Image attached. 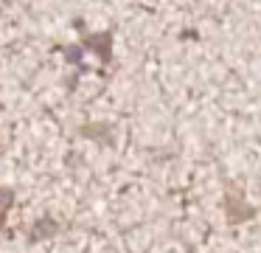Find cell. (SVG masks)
I'll list each match as a JSON object with an SVG mask.
<instances>
[{
	"mask_svg": "<svg viewBox=\"0 0 261 253\" xmlns=\"http://www.w3.org/2000/svg\"><path fill=\"white\" fill-rule=\"evenodd\" d=\"M12 208V191L0 189V225L6 222V211Z\"/></svg>",
	"mask_w": 261,
	"mask_h": 253,
	"instance_id": "obj_1",
	"label": "cell"
}]
</instances>
